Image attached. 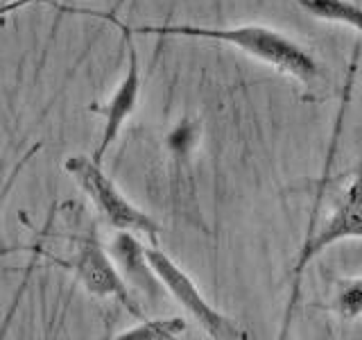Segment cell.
Returning a JSON list of instances; mask_svg holds the SVG:
<instances>
[{
	"instance_id": "6da1fadb",
	"label": "cell",
	"mask_w": 362,
	"mask_h": 340,
	"mask_svg": "<svg viewBox=\"0 0 362 340\" xmlns=\"http://www.w3.org/2000/svg\"><path fill=\"white\" fill-rule=\"evenodd\" d=\"M134 34H156V37H188L233 45L240 52L272 66L274 71L290 75L303 86L324 77L322 64L303 48L274 28L267 26H235V28H206L195 23H163V26H132Z\"/></svg>"
},
{
	"instance_id": "7a4b0ae2",
	"label": "cell",
	"mask_w": 362,
	"mask_h": 340,
	"mask_svg": "<svg viewBox=\"0 0 362 340\" xmlns=\"http://www.w3.org/2000/svg\"><path fill=\"white\" fill-rule=\"evenodd\" d=\"M62 236H66L73 245V249L66 256L43 249L39 241L32 247H21V249H30V252H34V256L45 259L48 264L62 268V270H68L90 298L113 300L132 317H136V320L147 317L143 306L139 304V300L134 298L132 288L127 286V279H124L122 272L118 270L111 252L102 245L95 230H86L82 234L79 232L62 234Z\"/></svg>"
},
{
	"instance_id": "3957f363",
	"label": "cell",
	"mask_w": 362,
	"mask_h": 340,
	"mask_svg": "<svg viewBox=\"0 0 362 340\" xmlns=\"http://www.w3.org/2000/svg\"><path fill=\"white\" fill-rule=\"evenodd\" d=\"M344 238H362V159H360V164L351 170V181L333 200V209L328 213V218L322 222L320 230H315L310 236L303 238V245L292 268L290 300L286 306V315H283L279 338H286L290 332L294 309H297V304H299L303 272L308 270V266L322 252H326L331 245L344 241Z\"/></svg>"
},
{
	"instance_id": "277c9868",
	"label": "cell",
	"mask_w": 362,
	"mask_h": 340,
	"mask_svg": "<svg viewBox=\"0 0 362 340\" xmlns=\"http://www.w3.org/2000/svg\"><path fill=\"white\" fill-rule=\"evenodd\" d=\"M64 170L82 188L88 202L95 207L98 215L111 230L143 234L150 238V243L156 245V238L163 232V227L124 196L116 181L105 173L102 162H95V157L88 154H71L66 157Z\"/></svg>"
},
{
	"instance_id": "5b68a950",
	"label": "cell",
	"mask_w": 362,
	"mask_h": 340,
	"mask_svg": "<svg viewBox=\"0 0 362 340\" xmlns=\"http://www.w3.org/2000/svg\"><path fill=\"white\" fill-rule=\"evenodd\" d=\"M45 5H52L57 11L62 14H75V16H90V18H102L116 26L122 34V43H124V57H127V68H124V75L120 79V84L116 86V91L111 94V98L107 102H93L88 105V111L100 113L105 118V130H102V139L98 143L95 150V162H105V157L109 152V147L116 143L120 130L124 128L136 107H139L141 100V57H139V48L134 43V32L129 23L118 21V14H111V11H100V9H88V7H71V5H59L54 0H43Z\"/></svg>"
},
{
	"instance_id": "8992f818",
	"label": "cell",
	"mask_w": 362,
	"mask_h": 340,
	"mask_svg": "<svg viewBox=\"0 0 362 340\" xmlns=\"http://www.w3.org/2000/svg\"><path fill=\"white\" fill-rule=\"evenodd\" d=\"M147 264L154 270L156 279L161 281V286L173 295V300L179 302V306L184 309L192 320H195L206 336L215 340H247L252 338L243 327H238L229 315L220 313L211 302L204 298L202 290L197 288V283L188 277L186 270H181L173 259H170L163 249H158V245H147L145 247Z\"/></svg>"
},
{
	"instance_id": "52a82bcc",
	"label": "cell",
	"mask_w": 362,
	"mask_h": 340,
	"mask_svg": "<svg viewBox=\"0 0 362 340\" xmlns=\"http://www.w3.org/2000/svg\"><path fill=\"white\" fill-rule=\"evenodd\" d=\"M109 252H111L113 261H116V266L120 268L122 277L132 279L141 290H145L147 295L154 298L158 293V286H161V281L156 279L154 270L150 268V264H147L145 245L136 238V234L118 232L109 247Z\"/></svg>"
},
{
	"instance_id": "ba28073f",
	"label": "cell",
	"mask_w": 362,
	"mask_h": 340,
	"mask_svg": "<svg viewBox=\"0 0 362 340\" xmlns=\"http://www.w3.org/2000/svg\"><path fill=\"white\" fill-rule=\"evenodd\" d=\"M310 16L344 23V26L358 30L362 37V0H294Z\"/></svg>"
},
{
	"instance_id": "9c48e42d",
	"label": "cell",
	"mask_w": 362,
	"mask_h": 340,
	"mask_svg": "<svg viewBox=\"0 0 362 340\" xmlns=\"http://www.w3.org/2000/svg\"><path fill=\"white\" fill-rule=\"evenodd\" d=\"M188 329L184 317H143L139 324L118 334L116 340H173Z\"/></svg>"
},
{
	"instance_id": "30bf717a",
	"label": "cell",
	"mask_w": 362,
	"mask_h": 340,
	"mask_svg": "<svg viewBox=\"0 0 362 340\" xmlns=\"http://www.w3.org/2000/svg\"><path fill=\"white\" fill-rule=\"evenodd\" d=\"M324 309L335 313L339 320L351 322L362 315V277L356 279H335L333 302Z\"/></svg>"
},
{
	"instance_id": "8fae6325",
	"label": "cell",
	"mask_w": 362,
	"mask_h": 340,
	"mask_svg": "<svg viewBox=\"0 0 362 340\" xmlns=\"http://www.w3.org/2000/svg\"><path fill=\"white\" fill-rule=\"evenodd\" d=\"M41 150V143H34L30 150H25V154H23L18 162L11 166V170L7 173V177L0 181V209H3V204L7 202V198L11 196V191H14V186H16V181H18V177H21V173L25 170V166L32 162L34 159V154H37Z\"/></svg>"
},
{
	"instance_id": "7c38bea8",
	"label": "cell",
	"mask_w": 362,
	"mask_h": 340,
	"mask_svg": "<svg viewBox=\"0 0 362 340\" xmlns=\"http://www.w3.org/2000/svg\"><path fill=\"white\" fill-rule=\"evenodd\" d=\"M34 3H43V0H5V3L0 5V23H5V18L9 14H14L16 9L25 7V5H34Z\"/></svg>"
},
{
	"instance_id": "4fadbf2b",
	"label": "cell",
	"mask_w": 362,
	"mask_h": 340,
	"mask_svg": "<svg viewBox=\"0 0 362 340\" xmlns=\"http://www.w3.org/2000/svg\"><path fill=\"white\" fill-rule=\"evenodd\" d=\"M124 5V0H116V3H113V7H111V14H118V9Z\"/></svg>"
},
{
	"instance_id": "5bb4252c",
	"label": "cell",
	"mask_w": 362,
	"mask_h": 340,
	"mask_svg": "<svg viewBox=\"0 0 362 340\" xmlns=\"http://www.w3.org/2000/svg\"><path fill=\"white\" fill-rule=\"evenodd\" d=\"M3 3H5V0H0V5H3Z\"/></svg>"
}]
</instances>
